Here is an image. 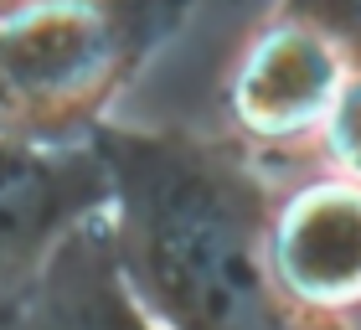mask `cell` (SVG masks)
<instances>
[{
  "label": "cell",
  "instance_id": "6da1fadb",
  "mask_svg": "<svg viewBox=\"0 0 361 330\" xmlns=\"http://www.w3.org/2000/svg\"><path fill=\"white\" fill-rule=\"evenodd\" d=\"M114 258L160 330H258L279 310L269 279L274 181L233 135L186 124H98Z\"/></svg>",
  "mask_w": 361,
  "mask_h": 330
},
{
  "label": "cell",
  "instance_id": "7a4b0ae2",
  "mask_svg": "<svg viewBox=\"0 0 361 330\" xmlns=\"http://www.w3.org/2000/svg\"><path fill=\"white\" fill-rule=\"evenodd\" d=\"M202 0H0V140L73 145L186 31Z\"/></svg>",
  "mask_w": 361,
  "mask_h": 330
},
{
  "label": "cell",
  "instance_id": "3957f363",
  "mask_svg": "<svg viewBox=\"0 0 361 330\" xmlns=\"http://www.w3.org/2000/svg\"><path fill=\"white\" fill-rule=\"evenodd\" d=\"M356 62L284 11H269L243 42L233 73L222 82V119L227 135L243 140L253 155H310L315 135L331 114L341 82Z\"/></svg>",
  "mask_w": 361,
  "mask_h": 330
},
{
  "label": "cell",
  "instance_id": "277c9868",
  "mask_svg": "<svg viewBox=\"0 0 361 330\" xmlns=\"http://www.w3.org/2000/svg\"><path fill=\"white\" fill-rule=\"evenodd\" d=\"M109 217V171L93 140H0V325L37 289L73 233Z\"/></svg>",
  "mask_w": 361,
  "mask_h": 330
},
{
  "label": "cell",
  "instance_id": "5b68a950",
  "mask_svg": "<svg viewBox=\"0 0 361 330\" xmlns=\"http://www.w3.org/2000/svg\"><path fill=\"white\" fill-rule=\"evenodd\" d=\"M264 258L274 294L300 315L346 320L361 310V181L320 171L274 196Z\"/></svg>",
  "mask_w": 361,
  "mask_h": 330
},
{
  "label": "cell",
  "instance_id": "8992f818",
  "mask_svg": "<svg viewBox=\"0 0 361 330\" xmlns=\"http://www.w3.org/2000/svg\"><path fill=\"white\" fill-rule=\"evenodd\" d=\"M0 330H160L114 258L109 222L73 233Z\"/></svg>",
  "mask_w": 361,
  "mask_h": 330
},
{
  "label": "cell",
  "instance_id": "52a82bcc",
  "mask_svg": "<svg viewBox=\"0 0 361 330\" xmlns=\"http://www.w3.org/2000/svg\"><path fill=\"white\" fill-rule=\"evenodd\" d=\"M310 155L320 160V171L361 181V68H351V78L341 82V93H336L331 114H325Z\"/></svg>",
  "mask_w": 361,
  "mask_h": 330
},
{
  "label": "cell",
  "instance_id": "ba28073f",
  "mask_svg": "<svg viewBox=\"0 0 361 330\" xmlns=\"http://www.w3.org/2000/svg\"><path fill=\"white\" fill-rule=\"evenodd\" d=\"M274 11H284L294 21H310L315 31H325V37L361 68V0H279Z\"/></svg>",
  "mask_w": 361,
  "mask_h": 330
},
{
  "label": "cell",
  "instance_id": "9c48e42d",
  "mask_svg": "<svg viewBox=\"0 0 361 330\" xmlns=\"http://www.w3.org/2000/svg\"><path fill=\"white\" fill-rule=\"evenodd\" d=\"M258 330H346V320H315V315H300V310H279L269 325Z\"/></svg>",
  "mask_w": 361,
  "mask_h": 330
}]
</instances>
